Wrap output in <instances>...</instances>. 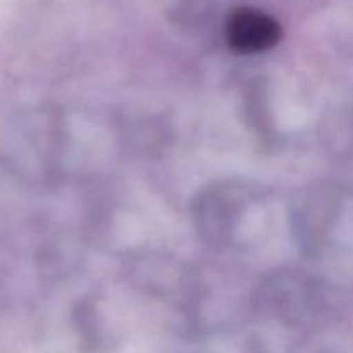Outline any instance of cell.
<instances>
[{"mask_svg":"<svg viewBox=\"0 0 353 353\" xmlns=\"http://www.w3.org/2000/svg\"><path fill=\"white\" fill-rule=\"evenodd\" d=\"M226 40L240 54H257L274 47L281 40L278 21L254 7L233 10L226 21Z\"/></svg>","mask_w":353,"mask_h":353,"instance_id":"obj_1","label":"cell"}]
</instances>
